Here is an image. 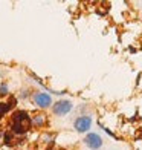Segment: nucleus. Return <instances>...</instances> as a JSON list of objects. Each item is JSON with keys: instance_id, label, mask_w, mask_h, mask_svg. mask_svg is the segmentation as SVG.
<instances>
[{"instance_id": "1", "label": "nucleus", "mask_w": 142, "mask_h": 150, "mask_svg": "<svg viewBox=\"0 0 142 150\" xmlns=\"http://www.w3.org/2000/svg\"><path fill=\"white\" fill-rule=\"evenodd\" d=\"M73 127H75V130L79 132V133H87L92 127V118L89 115H81V117H78L73 121Z\"/></svg>"}, {"instance_id": "2", "label": "nucleus", "mask_w": 142, "mask_h": 150, "mask_svg": "<svg viewBox=\"0 0 142 150\" xmlns=\"http://www.w3.org/2000/svg\"><path fill=\"white\" fill-rule=\"evenodd\" d=\"M84 144L89 147L90 150H99L101 147H103V144H104V141H103V138L98 135V133H93V132H90V133H87L86 135V138H84Z\"/></svg>"}, {"instance_id": "3", "label": "nucleus", "mask_w": 142, "mask_h": 150, "mask_svg": "<svg viewBox=\"0 0 142 150\" xmlns=\"http://www.w3.org/2000/svg\"><path fill=\"white\" fill-rule=\"evenodd\" d=\"M72 109H73L72 101H69V100H60V101H57V103L53 104V113L58 115V117H64V115H67Z\"/></svg>"}, {"instance_id": "4", "label": "nucleus", "mask_w": 142, "mask_h": 150, "mask_svg": "<svg viewBox=\"0 0 142 150\" xmlns=\"http://www.w3.org/2000/svg\"><path fill=\"white\" fill-rule=\"evenodd\" d=\"M34 101H35V104L41 109H47L51 104H52V97L49 93L46 92H37L34 95Z\"/></svg>"}, {"instance_id": "5", "label": "nucleus", "mask_w": 142, "mask_h": 150, "mask_svg": "<svg viewBox=\"0 0 142 150\" xmlns=\"http://www.w3.org/2000/svg\"><path fill=\"white\" fill-rule=\"evenodd\" d=\"M46 118H47V117H46L44 113H38V115H35L34 118H31V124L35 126V127H43V126L46 124V121H47Z\"/></svg>"}, {"instance_id": "6", "label": "nucleus", "mask_w": 142, "mask_h": 150, "mask_svg": "<svg viewBox=\"0 0 142 150\" xmlns=\"http://www.w3.org/2000/svg\"><path fill=\"white\" fill-rule=\"evenodd\" d=\"M9 109H11V104H8V103H2V104H0V118H2L3 115L9 110Z\"/></svg>"}, {"instance_id": "7", "label": "nucleus", "mask_w": 142, "mask_h": 150, "mask_svg": "<svg viewBox=\"0 0 142 150\" xmlns=\"http://www.w3.org/2000/svg\"><path fill=\"white\" fill-rule=\"evenodd\" d=\"M0 95L5 97V95H8V84H0Z\"/></svg>"}]
</instances>
